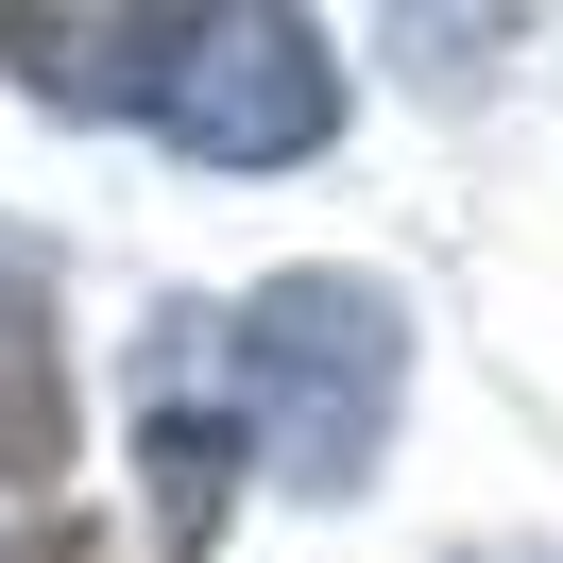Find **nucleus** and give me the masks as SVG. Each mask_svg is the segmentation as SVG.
I'll use <instances>...</instances> for the list:
<instances>
[{"label":"nucleus","mask_w":563,"mask_h":563,"mask_svg":"<svg viewBox=\"0 0 563 563\" xmlns=\"http://www.w3.org/2000/svg\"><path fill=\"white\" fill-rule=\"evenodd\" d=\"M137 461H154V547L206 563V547H222V512H240V427H222V410H154V427H137Z\"/></svg>","instance_id":"39448f33"},{"label":"nucleus","mask_w":563,"mask_h":563,"mask_svg":"<svg viewBox=\"0 0 563 563\" xmlns=\"http://www.w3.org/2000/svg\"><path fill=\"white\" fill-rule=\"evenodd\" d=\"M172 154H206V172H290V154H324V120H342V69H324L308 18H206V52L172 69Z\"/></svg>","instance_id":"f03ea898"},{"label":"nucleus","mask_w":563,"mask_h":563,"mask_svg":"<svg viewBox=\"0 0 563 563\" xmlns=\"http://www.w3.org/2000/svg\"><path fill=\"white\" fill-rule=\"evenodd\" d=\"M240 393L308 495H358L393 444V393H410V308L376 274H274L240 308Z\"/></svg>","instance_id":"f257e3e1"},{"label":"nucleus","mask_w":563,"mask_h":563,"mask_svg":"<svg viewBox=\"0 0 563 563\" xmlns=\"http://www.w3.org/2000/svg\"><path fill=\"white\" fill-rule=\"evenodd\" d=\"M69 461V342H52L35 290H0V495Z\"/></svg>","instance_id":"20e7f679"},{"label":"nucleus","mask_w":563,"mask_h":563,"mask_svg":"<svg viewBox=\"0 0 563 563\" xmlns=\"http://www.w3.org/2000/svg\"><path fill=\"white\" fill-rule=\"evenodd\" d=\"M0 52L52 86V103H137L154 69H188L206 52V18H0ZM172 103V86H154Z\"/></svg>","instance_id":"7ed1b4c3"},{"label":"nucleus","mask_w":563,"mask_h":563,"mask_svg":"<svg viewBox=\"0 0 563 563\" xmlns=\"http://www.w3.org/2000/svg\"><path fill=\"white\" fill-rule=\"evenodd\" d=\"M0 563H103L86 529H0Z\"/></svg>","instance_id":"423d86ee"}]
</instances>
